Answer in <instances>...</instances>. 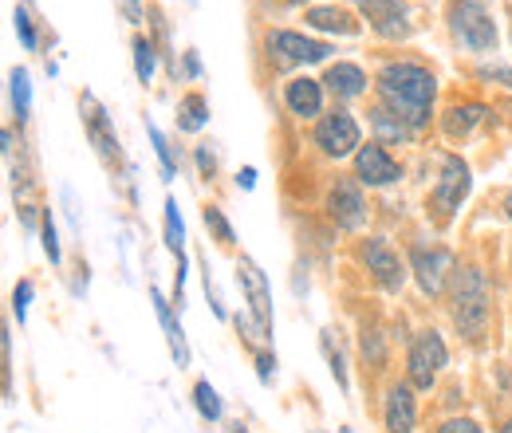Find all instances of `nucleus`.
Wrapping results in <instances>:
<instances>
[{"instance_id":"nucleus-35","label":"nucleus","mask_w":512,"mask_h":433,"mask_svg":"<svg viewBox=\"0 0 512 433\" xmlns=\"http://www.w3.org/2000/svg\"><path fill=\"white\" fill-rule=\"evenodd\" d=\"M438 433H485V430L477 422H469V418H449V422L438 426Z\"/></svg>"},{"instance_id":"nucleus-4","label":"nucleus","mask_w":512,"mask_h":433,"mask_svg":"<svg viewBox=\"0 0 512 433\" xmlns=\"http://www.w3.org/2000/svg\"><path fill=\"white\" fill-rule=\"evenodd\" d=\"M449 28L469 52H493L497 48V24L477 0H449Z\"/></svg>"},{"instance_id":"nucleus-20","label":"nucleus","mask_w":512,"mask_h":433,"mask_svg":"<svg viewBox=\"0 0 512 433\" xmlns=\"http://www.w3.org/2000/svg\"><path fill=\"white\" fill-rule=\"evenodd\" d=\"M209 123V103L201 99V95H186L182 103H178V130H201V126Z\"/></svg>"},{"instance_id":"nucleus-30","label":"nucleus","mask_w":512,"mask_h":433,"mask_svg":"<svg viewBox=\"0 0 512 433\" xmlns=\"http://www.w3.org/2000/svg\"><path fill=\"white\" fill-rule=\"evenodd\" d=\"M375 130H379L383 138H398V142H402L410 126H406V123H390V119H386V111H375Z\"/></svg>"},{"instance_id":"nucleus-2","label":"nucleus","mask_w":512,"mask_h":433,"mask_svg":"<svg viewBox=\"0 0 512 433\" xmlns=\"http://www.w3.org/2000/svg\"><path fill=\"white\" fill-rule=\"evenodd\" d=\"M453 323L473 343L489 331V284L481 268H461L453 276Z\"/></svg>"},{"instance_id":"nucleus-36","label":"nucleus","mask_w":512,"mask_h":433,"mask_svg":"<svg viewBox=\"0 0 512 433\" xmlns=\"http://www.w3.org/2000/svg\"><path fill=\"white\" fill-rule=\"evenodd\" d=\"M256 371H260V382H272V374H276V359L272 355H256Z\"/></svg>"},{"instance_id":"nucleus-12","label":"nucleus","mask_w":512,"mask_h":433,"mask_svg":"<svg viewBox=\"0 0 512 433\" xmlns=\"http://www.w3.org/2000/svg\"><path fill=\"white\" fill-rule=\"evenodd\" d=\"M268 52H276L284 63H323L331 48L320 44V40L300 36V32H272L268 36Z\"/></svg>"},{"instance_id":"nucleus-21","label":"nucleus","mask_w":512,"mask_h":433,"mask_svg":"<svg viewBox=\"0 0 512 433\" xmlns=\"http://www.w3.org/2000/svg\"><path fill=\"white\" fill-rule=\"evenodd\" d=\"M481 115H485V107H477V103H465V107H453L446 115V134L449 138H465L473 123H481Z\"/></svg>"},{"instance_id":"nucleus-25","label":"nucleus","mask_w":512,"mask_h":433,"mask_svg":"<svg viewBox=\"0 0 512 433\" xmlns=\"http://www.w3.org/2000/svg\"><path fill=\"white\" fill-rule=\"evenodd\" d=\"M154 67H158V56H154V44L150 40H134V75L142 83L154 79Z\"/></svg>"},{"instance_id":"nucleus-1","label":"nucleus","mask_w":512,"mask_h":433,"mask_svg":"<svg viewBox=\"0 0 512 433\" xmlns=\"http://www.w3.org/2000/svg\"><path fill=\"white\" fill-rule=\"evenodd\" d=\"M379 91L383 103L394 111L398 123H406L410 130L430 123V107L438 95V79L422 67V63H390L379 75Z\"/></svg>"},{"instance_id":"nucleus-22","label":"nucleus","mask_w":512,"mask_h":433,"mask_svg":"<svg viewBox=\"0 0 512 433\" xmlns=\"http://www.w3.org/2000/svg\"><path fill=\"white\" fill-rule=\"evenodd\" d=\"M193 406H197V414H201L205 422H221V410H225V406H221L217 390H213V386H209L205 378H201V382L193 386Z\"/></svg>"},{"instance_id":"nucleus-33","label":"nucleus","mask_w":512,"mask_h":433,"mask_svg":"<svg viewBox=\"0 0 512 433\" xmlns=\"http://www.w3.org/2000/svg\"><path fill=\"white\" fill-rule=\"evenodd\" d=\"M197 170H201V178H205V182L217 174V158H213V150H209V146H197Z\"/></svg>"},{"instance_id":"nucleus-40","label":"nucleus","mask_w":512,"mask_h":433,"mask_svg":"<svg viewBox=\"0 0 512 433\" xmlns=\"http://www.w3.org/2000/svg\"><path fill=\"white\" fill-rule=\"evenodd\" d=\"M501 433H512V418L505 422V426H501Z\"/></svg>"},{"instance_id":"nucleus-39","label":"nucleus","mask_w":512,"mask_h":433,"mask_svg":"<svg viewBox=\"0 0 512 433\" xmlns=\"http://www.w3.org/2000/svg\"><path fill=\"white\" fill-rule=\"evenodd\" d=\"M505 213H509V221H512V189H509V197H505Z\"/></svg>"},{"instance_id":"nucleus-17","label":"nucleus","mask_w":512,"mask_h":433,"mask_svg":"<svg viewBox=\"0 0 512 433\" xmlns=\"http://www.w3.org/2000/svg\"><path fill=\"white\" fill-rule=\"evenodd\" d=\"M323 83H327L331 95H339V99H355V95L367 91V75H363L355 63H331L327 75H323Z\"/></svg>"},{"instance_id":"nucleus-26","label":"nucleus","mask_w":512,"mask_h":433,"mask_svg":"<svg viewBox=\"0 0 512 433\" xmlns=\"http://www.w3.org/2000/svg\"><path fill=\"white\" fill-rule=\"evenodd\" d=\"M323 351H327V363H331L335 382L347 390V367H343V351H339V343H335V331H323Z\"/></svg>"},{"instance_id":"nucleus-14","label":"nucleus","mask_w":512,"mask_h":433,"mask_svg":"<svg viewBox=\"0 0 512 433\" xmlns=\"http://www.w3.org/2000/svg\"><path fill=\"white\" fill-rule=\"evenodd\" d=\"M386 433H414V422H418V406H414V390L410 386H394L386 394Z\"/></svg>"},{"instance_id":"nucleus-23","label":"nucleus","mask_w":512,"mask_h":433,"mask_svg":"<svg viewBox=\"0 0 512 433\" xmlns=\"http://www.w3.org/2000/svg\"><path fill=\"white\" fill-rule=\"evenodd\" d=\"M12 107H16V115L20 119H28V111H32V83H28V71H12Z\"/></svg>"},{"instance_id":"nucleus-28","label":"nucleus","mask_w":512,"mask_h":433,"mask_svg":"<svg viewBox=\"0 0 512 433\" xmlns=\"http://www.w3.org/2000/svg\"><path fill=\"white\" fill-rule=\"evenodd\" d=\"M150 130V142H154V150H158V158H162V174H166V182L178 174V166H174V154H170V146H166V138H162V130L158 126H146Z\"/></svg>"},{"instance_id":"nucleus-13","label":"nucleus","mask_w":512,"mask_h":433,"mask_svg":"<svg viewBox=\"0 0 512 433\" xmlns=\"http://www.w3.org/2000/svg\"><path fill=\"white\" fill-rule=\"evenodd\" d=\"M363 4V16L371 20V28L386 36V40H394V36H406L410 32V12H406V4L402 0H359Z\"/></svg>"},{"instance_id":"nucleus-18","label":"nucleus","mask_w":512,"mask_h":433,"mask_svg":"<svg viewBox=\"0 0 512 433\" xmlns=\"http://www.w3.org/2000/svg\"><path fill=\"white\" fill-rule=\"evenodd\" d=\"M150 300H154V308H158V319H162V331H166V343H170L174 363H178V367H190V347H186L182 323H174V311H170V304H166L158 292H150Z\"/></svg>"},{"instance_id":"nucleus-7","label":"nucleus","mask_w":512,"mask_h":433,"mask_svg":"<svg viewBox=\"0 0 512 433\" xmlns=\"http://www.w3.org/2000/svg\"><path fill=\"white\" fill-rule=\"evenodd\" d=\"M410 272L418 276V284H422V292L426 296H442V288H446V276L453 272V256H449V248H410Z\"/></svg>"},{"instance_id":"nucleus-3","label":"nucleus","mask_w":512,"mask_h":433,"mask_svg":"<svg viewBox=\"0 0 512 433\" xmlns=\"http://www.w3.org/2000/svg\"><path fill=\"white\" fill-rule=\"evenodd\" d=\"M237 284H241V292L249 300V315H253V319H237V323L253 339H272V296H268V280H264V272L256 268L249 256L237 260Z\"/></svg>"},{"instance_id":"nucleus-15","label":"nucleus","mask_w":512,"mask_h":433,"mask_svg":"<svg viewBox=\"0 0 512 433\" xmlns=\"http://www.w3.org/2000/svg\"><path fill=\"white\" fill-rule=\"evenodd\" d=\"M284 99H288V111H292V115H300V119H316V115H320V107H323L320 83H316V79H308V75L292 79V83L284 87Z\"/></svg>"},{"instance_id":"nucleus-31","label":"nucleus","mask_w":512,"mask_h":433,"mask_svg":"<svg viewBox=\"0 0 512 433\" xmlns=\"http://www.w3.org/2000/svg\"><path fill=\"white\" fill-rule=\"evenodd\" d=\"M44 252L52 264H60V241H56V225H52V213H44Z\"/></svg>"},{"instance_id":"nucleus-24","label":"nucleus","mask_w":512,"mask_h":433,"mask_svg":"<svg viewBox=\"0 0 512 433\" xmlns=\"http://www.w3.org/2000/svg\"><path fill=\"white\" fill-rule=\"evenodd\" d=\"M166 245L182 256L186 248V225H182V213H178V201H166Z\"/></svg>"},{"instance_id":"nucleus-38","label":"nucleus","mask_w":512,"mask_h":433,"mask_svg":"<svg viewBox=\"0 0 512 433\" xmlns=\"http://www.w3.org/2000/svg\"><path fill=\"white\" fill-rule=\"evenodd\" d=\"M237 182H241L245 189H253L256 186V170H253V166H249V170H241V178H237Z\"/></svg>"},{"instance_id":"nucleus-29","label":"nucleus","mask_w":512,"mask_h":433,"mask_svg":"<svg viewBox=\"0 0 512 433\" xmlns=\"http://www.w3.org/2000/svg\"><path fill=\"white\" fill-rule=\"evenodd\" d=\"M28 304H32V280H20L16 292H12V311H16L20 323L28 319Z\"/></svg>"},{"instance_id":"nucleus-37","label":"nucleus","mask_w":512,"mask_h":433,"mask_svg":"<svg viewBox=\"0 0 512 433\" xmlns=\"http://www.w3.org/2000/svg\"><path fill=\"white\" fill-rule=\"evenodd\" d=\"M481 75H485V79H501L505 87H512V71H505V67H485Z\"/></svg>"},{"instance_id":"nucleus-8","label":"nucleus","mask_w":512,"mask_h":433,"mask_svg":"<svg viewBox=\"0 0 512 433\" xmlns=\"http://www.w3.org/2000/svg\"><path fill=\"white\" fill-rule=\"evenodd\" d=\"M327 213L339 229H359L363 217H367V201H363V189L351 178H339L331 193H327Z\"/></svg>"},{"instance_id":"nucleus-41","label":"nucleus","mask_w":512,"mask_h":433,"mask_svg":"<svg viewBox=\"0 0 512 433\" xmlns=\"http://www.w3.org/2000/svg\"><path fill=\"white\" fill-rule=\"evenodd\" d=\"M292 4H300V0H292Z\"/></svg>"},{"instance_id":"nucleus-11","label":"nucleus","mask_w":512,"mask_h":433,"mask_svg":"<svg viewBox=\"0 0 512 433\" xmlns=\"http://www.w3.org/2000/svg\"><path fill=\"white\" fill-rule=\"evenodd\" d=\"M355 174H359L363 186H390V182L402 178V166L386 154L379 142H367V146H359V154H355Z\"/></svg>"},{"instance_id":"nucleus-16","label":"nucleus","mask_w":512,"mask_h":433,"mask_svg":"<svg viewBox=\"0 0 512 433\" xmlns=\"http://www.w3.org/2000/svg\"><path fill=\"white\" fill-rule=\"evenodd\" d=\"M83 119H87V134H91V142L99 146V154L103 158H115L119 154V138H115V130H111V123H107V111L91 99V95H83Z\"/></svg>"},{"instance_id":"nucleus-6","label":"nucleus","mask_w":512,"mask_h":433,"mask_svg":"<svg viewBox=\"0 0 512 433\" xmlns=\"http://www.w3.org/2000/svg\"><path fill=\"white\" fill-rule=\"evenodd\" d=\"M465 193H469V166L461 158L446 154L442 158V178L434 186V213H438V221H449L461 209Z\"/></svg>"},{"instance_id":"nucleus-27","label":"nucleus","mask_w":512,"mask_h":433,"mask_svg":"<svg viewBox=\"0 0 512 433\" xmlns=\"http://www.w3.org/2000/svg\"><path fill=\"white\" fill-rule=\"evenodd\" d=\"M205 229H213V237H217L221 245H233V229H229V221H225V213H221L217 205L205 209Z\"/></svg>"},{"instance_id":"nucleus-34","label":"nucleus","mask_w":512,"mask_h":433,"mask_svg":"<svg viewBox=\"0 0 512 433\" xmlns=\"http://www.w3.org/2000/svg\"><path fill=\"white\" fill-rule=\"evenodd\" d=\"M363 355H371V363H383V347H379V331H367L363 327Z\"/></svg>"},{"instance_id":"nucleus-10","label":"nucleus","mask_w":512,"mask_h":433,"mask_svg":"<svg viewBox=\"0 0 512 433\" xmlns=\"http://www.w3.org/2000/svg\"><path fill=\"white\" fill-rule=\"evenodd\" d=\"M316 146H320L323 154H331V158L351 154V150L359 146V123H355L347 111L327 115V119L316 126Z\"/></svg>"},{"instance_id":"nucleus-5","label":"nucleus","mask_w":512,"mask_h":433,"mask_svg":"<svg viewBox=\"0 0 512 433\" xmlns=\"http://www.w3.org/2000/svg\"><path fill=\"white\" fill-rule=\"evenodd\" d=\"M446 343H442V335L438 331H418L414 335V343H410V355H406V367H410V382L418 386V390H430L434 386V378L442 374L446 367Z\"/></svg>"},{"instance_id":"nucleus-19","label":"nucleus","mask_w":512,"mask_h":433,"mask_svg":"<svg viewBox=\"0 0 512 433\" xmlns=\"http://www.w3.org/2000/svg\"><path fill=\"white\" fill-rule=\"evenodd\" d=\"M308 24L312 28H323V32H339V36H355L359 32V20L343 8H312L308 12Z\"/></svg>"},{"instance_id":"nucleus-32","label":"nucleus","mask_w":512,"mask_h":433,"mask_svg":"<svg viewBox=\"0 0 512 433\" xmlns=\"http://www.w3.org/2000/svg\"><path fill=\"white\" fill-rule=\"evenodd\" d=\"M16 32H20L24 48H36V28H32V16L24 8H16Z\"/></svg>"},{"instance_id":"nucleus-9","label":"nucleus","mask_w":512,"mask_h":433,"mask_svg":"<svg viewBox=\"0 0 512 433\" xmlns=\"http://www.w3.org/2000/svg\"><path fill=\"white\" fill-rule=\"evenodd\" d=\"M363 260H367V272L383 284L386 292H398L406 284V264H402V256L386 245L383 237H371L363 245Z\"/></svg>"}]
</instances>
